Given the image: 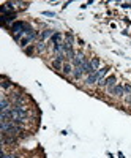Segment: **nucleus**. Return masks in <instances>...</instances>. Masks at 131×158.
<instances>
[{
	"label": "nucleus",
	"mask_w": 131,
	"mask_h": 158,
	"mask_svg": "<svg viewBox=\"0 0 131 158\" xmlns=\"http://www.w3.org/2000/svg\"><path fill=\"white\" fill-rule=\"evenodd\" d=\"M29 27H30V25H29L27 22H24V21H16V22L10 27V30H11V33L19 35L21 32H24L25 29H29Z\"/></svg>",
	"instance_id": "obj_1"
},
{
	"label": "nucleus",
	"mask_w": 131,
	"mask_h": 158,
	"mask_svg": "<svg viewBox=\"0 0 131 158\" xmlns=\"http://www.w3.org/2000/svg\"><path fill=\"white\" fill-rule=\"evenodd\" d=\"M0 22H2L3 27H11L16 22V11L10 13V15H5V16H0Z\"/></svg>",
	"instance_id": "obj_2"
},
{
	"label": "nucleus",
	"mask_w": 131,
	"mask_h": 158,
	"mask_svg": "<svg viewBox=\"0 0 131 158\" xmlns=\"http://www.w3.org/2000/svg\"><path fill=\"white\" fill-rule=\"evenodd\" d=\"M98 85L100 87H114V85H117V77L114 76V74H111V76H108V77H104L103 81H100L98 82Z\"/></svg>",
	"instance_id": "obj_3"
},
{
	"label": "nucleus",
	"mask_w": 131,
	"mask_h": 158,
	"mask_svg": "<svg viewBox=\"0 0 131 158\" xmlns=\"http://www.w3.org/2000/svg\"><path fill=\"white\" fill-rule=\"evenodd\" d=\"M108 92H109V95H114V97H123V95H125L123 85H119V84L114 85V87H109Z\"/></svg>",
	"instance_id": "obj_4"
},
{
	"label": "nucleus",
	"mask_w": 131,
	"mask_h": 158,
	"mask_svg": "<svg viewBox=\"0 0 131 158\" xmlns=\"http://www.w3.org/2000/svg\"><path fill=\"white\" fill-rule=\"evenodd\" d=\"M85 62H87V59L84 57V54H76V57L73 59V63L71 65H73L74 68H82Z\"/></svg>",
	"instance_id": "obj_5"
},
{
	"label": "nucleus",
	"mask_w": 131,
	"mask_h": 158,
	"mask_svg": "<svg viewBox=\"0 0 131 158\" xmlns=\"http://www.w3.org/2000/svg\"><path fill=\"white\" fill-rule=\"evenodd\" d=\"M95 82H98V71H95L93 74H90L87 77V81H85L87 85H92V84H95Z\"/></svg>",
	"instance_id": "obj_6"
},
{
	"label": "nucleus",
	"mask_w": 131,
	"mask_h": 158,
	"mask_svg": "<svg viewBox=\"0 0 131 158\" xmlns=\"http://www.w3.org/2000/svg\"><path fill=\"white\" fill-rule=\"evenodd\" d=\"M62 38H63V35H62L60 32H55L54 35H52V38H51V43H52V44H57V43H62Z\"/></svg>",
	"instance_id": "obj_7"
},
{
	"label": "nucleus",
	"mask_w": 131,
	"mask_h": 158,
	"mask_svg": "<svg viewBox=\"0 0 131 158\" xmlns=\"http://www.w3.org/2000/svg\"><path fill=\"white\" fill-rule=\"evenodd\" d=\"M73 68H74V67H73L71 63H65V65H63V68H62V71H63L65 76H70V74L73 73Z\"/></svg>",
	"instance_id": "obj_8"
},
{
	"label": "nucleus",
	"mask_w": 131,
	"mask_h": 158,
	"mask_svg": "<svg viewBox=\"0 0 131 158\" xmlns=\"http://www.w3.org/2000/svg\"><path fill=\"white\" fill-rule=\"evenodd\" d=\"M2 79H3V82H2V87H3V90H6V89H13V87H14V84H13V82H10L8 79L5 77V76H2Z\"/></svg>",
	"instance_id": "obj_9"
},
{
	"label": "nucleus",
	"mask_w": 131,
	"mask_h": 158,
	"mask_svg": "<svg viewBox=\"0 0 131 158\" xmlns=\"http://www.w3.org/2000/svg\"><path fill=\"white\" fill-rule=\"evenodd\" d=\"M82 74H84V71H82V68H74V71H73V79H81L82 77Z\"/></svg>",
	"instance_id": "obj_10"
},
{
	"label": "nucleus",
	"mask_w": 131,
	"mask_h": 158,
	"mask_svg": "<svg viewBox=\"0 0 131 158\" xmlns=\"http://www.w3.org/2000/svg\"><path fill=\"white\" fill-rule=\"evenodd\" d=\"M90 62H92V65H93V68L98 71V70H100V68H98V67H100V59H98V57H93Z\"/></svg>",
	"instance_id": "obj_11"
},
{
	"label": "nucleus",
	"mask_w": 131,
	"mask_h": 158,
	"mask_svg": "<svg viewBox=\"0 0 131 158\" xmlns=\"http://www.w3.org/2000/svg\"><path fill=\"white\" fill-rule=\"evenodd\" d=\"M33 51H35V46L30 44V46L25 48V54H27V56H32V54H33Z\"/></svg>",
	"instance_id": "obj_12"
},
{
	"label": "nucleus",
	"mask_w": 131,
	"mask_h": 158,
	"mask_svg": "<svg viewBox=\"0 0 131 158\" xmlns=\"http://www.w3.org/2000/svg\"><path fill=\"white\" fill-rule=\"evenodd\" d=\"M123 89H125V92H126V94H131V85H123Z\"/></svg>",
	"instance_id": "obj_13"
},
{
	"label": "nucleus",
	"mask_w": 131,
	"mask_h": 158,
	"mask_svg": "<svg viewBox=\"0 0 131 158\" xmlns=\"http://www.w3.org/2000/svg\"><path fill=\"white\" fill-rule=\"evenodd\" d=\"M44 15H46V16H51V18H54V16H55L54 13H51V11H44Z\"/></svg>",
	"instance_id": "obj_14"
}]
</instances>
